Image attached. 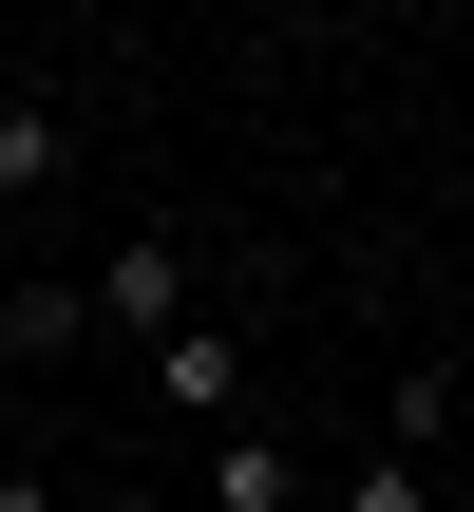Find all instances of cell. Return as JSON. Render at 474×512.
<instances>
[{
	"label": "cell",
	"instance_id": "6",
	"mask_svg": "<svg viewBox=\"0 0 474 512\" xmlns=\"http://www.w3.org/2000/svg\"><path fill=\"white\" fill-rule=\"evenodd\" d=\"M0 512H57V494H38V475H0Z\"/></svg>",
	"mask_w": 474,
	"mask_h": 512
},
{
	"label": "cell",
	"instance_id": "4",
	"mask_svg": "<svg viewBox=\"0 0 474 512\" xmlns=\"http://www.w3.org/2000/svg\"><path fill=\"white\" fill-rule=\"evenodd\" d=\"M285 494H304V456H285L266 418H247V437H209V512H285Z\"/></svg>",
	"mask_w": 474,
	"mask_h": 512
},
{
	"label": "cell",
	"instance_id": "2",
	"mask_svg": "<svg viewBox=\"0 0 474 512\" xmlns=\"http://www.w3.org/2000/svg\"><path fill=\"white\" fill-rule=\"evenodd\" d=\"M152 399H171V418H209V437H247V342H228V323L152 342Z\"/></svg>",
	"mask_w": 474,
	"mask_h": 512
},
{
	"label": "cell",
	"instance_id": "5",
	"mask_svg": "<svg viewBox=\"0 0 474 512\" xmlns=\"http://www.w3.org/2000/svg\"><path fill=\"white\" fill-rule=\"evenodd\" d=\"M342 512H437V475H418V456H361V475H342Z\"/></svg>",
	"mask_w": 474,
	"mask_h": 512
},
{
	"label": "cell",
	"instance_id": "3",
	"mask_svg": "<svg viewBox=\"0 0 474 512\" xmlns=\"http://www.w3.org/2000/svg\"><path fill=\"white\" fill-rule=\"evenodd\" d=\"M57 171H76V114L57 95H0V209H38Z\"/></svg>",
	"mask_w": 474,
	"mask_h": 512
},
{
	"label": "cell",
	"instance_id": "7",
	"mask_svg": "<svg viewBox=\"0 0 474 512\" xmlns=\"http://www.w3.org/2000/svg\"><path fill=\"white\" fill-rule=\"evenodd\" d=\"M0 342H19V285H0Z\"/></svg>",
	"mask_w": 474,
	"mask_h": 512
},
{
	"label": "cell",
	"instance_id": "1",
	"mask_svg": "<svg viewBox=\"0 0 474 512\" xmlns=\"http://www.w3.org/2000/svg\"><path fill=\"white\" fill-rule=\"evenodd\" d=\"M95 323H133V342H190V247H171V228H133V247L95 266Z\"/></svg>",
	"mask_w": 474,
	"mask_h": 512
}]
</instances>
